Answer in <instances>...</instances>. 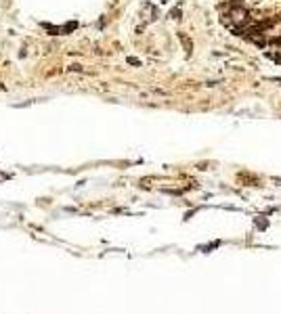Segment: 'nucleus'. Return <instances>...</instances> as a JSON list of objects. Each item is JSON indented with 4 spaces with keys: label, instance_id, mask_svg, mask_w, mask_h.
Wrapping results in <instances>:
<instances>
[{
    "label": "nucleus",
    "instance_id": "3",
    "mask_svg": "<svg viewBox=\"0 0 281 314\" xmlns=\"http://www.w3.org/2000/svg\"><path fill=\"white\" fill-rule=\"evenodd\" d=\"M178 38H181V42H183L185 50H187V52H191V48H193V44H191V42H189V38H187V36H185V34H178Z\"/></svg>",
    "mask_w": 281,
    "mask_h": 314
},
{
    "label": "nucleus",
    "instance_id": "2",
    "mask_svg": "<svg viewBox=\"0 0 281 314\" xmlns=\"http://www.w3.org/2000/svg\"><path fill=\"white\" fill-rule=\"evenodd\" d=\"M143 11H145V21H153L155 17H157V8H155L153 4H149V2L143 4Z\"/></svg>",
    "mask_w": 281,
    "mask_h": 314
},
{
    "label": "nucleus",
    "instance_id": "6",
    "mask_svg": "<svg viewBox=\"0 0 281 314\" xmlns=\"http://www.w3.org/2000/svg\"><path fill=\"white\" fill-rule=\"evenodd\" d=\"M128 63H130V65H140V61L136 57H128Z\"/></svg>",
    "mask_w": 281,
    "mask_h": 314
},
{
    "label": "nucleus",
    "instance_id": "1",
    "mask_svg": "<svg viewBox=\"0 0 281 314\" xmlns=\"http://www.w3.org/2000/svg\"><path fill=\"white\" fill-rule=\"evenodd\" d=\"M222 21H225L227 25H233V23H248V11L246 8H241V7H233L231 8V13L227 15V19L222 17Z\"/></svg>",
    "mask_w": 281,
    "mask_h": 314
},
{
    "label": "nucleus",
    "instance_id": "5",
    "mask_svg": "<svg viewBox=\"0 0 281 314\" xmlns=\"http://www.w3.org/2000/svg\"><path fill=\"white\" fill-rule=\"evenodd\" d=\"M170 17H172V19H181V8H172V11H170Z\"/></svg>",
    "mask_w": 281,
    "mask_h": 314
},
{
    "label": "nucleus",
    "instance_id": "4",
    "mask_svg": "<svg viewBox=\"0 0 281 314\" xmlns=\"http://www.w3.org/2000/svg\"><path fill=\"white\" fill-rule=\"evenodd\" d=\"M267 57H268V59H273L275 63H281V50H279V52H275V55H273V52H267Z\"/></svg>",
    "mask_w": 281,
    "mask_h": 314
}]
</instances>
